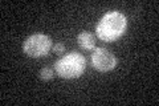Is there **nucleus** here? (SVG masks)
Wrapping results in <instances>:
<instances>
[{"instance_id":"1","label":"nucleus","mask_w":159,"mask_h":106,"mask_svg":"<svg viewBox=\"0 0 159 106\" xmlns=\"http://www.w3.org/2000/svg\"><path fill=\"white\" fill-rule=\"evenodd\" d=\"M127 29V19L118 11H109L99 19L96 27V35L105 43H113L123 36Z\"/></svg>"},{"instance_id":"2","label":"nucleus","mask_w":159,"mask_h":106,"mask_svg":"<svg viewBox=\"0 0 159 106\" xmlns=\"http://www.w3.org/2000/svg\"><path fill=\"white\" fill-rule=\"evenodd\" d=\"M53 69L58 77L73 80L82 76L86 69V58L78 52H70L58 58L53 65Z\"/></svg>"},{"instance_id":"3","label":"nucleus","mask_w":159,"mask_h":106,"mask_svg":"<svg viewBox=\"0 0 159 106\" xmlns=\"http://www.w3.org/2000/svg\"><path fill=\"white\" fill-rule=\"evenodd\" d=\"M52 39L48 35L44 33H36L32 36L27 37L23 43V52L28 57L39 58L44 57L52 50Z\"/></svg>"},{"instance_id":"4","label":"nucleus","mask_w":159,"mask_h":106,"mask_svg":"<svg viewBox=\"0 0 159 106\" xmlns=\"http://www.w3.org/2000/svg\"><path fill=\"white\" fill-rule=\"evenodd\" d=\"M92 67L101 73H107L117 67L118 60L114 56V53L106 48H96L90 57Z\"/></svg>"},{"instance_id":"5","label":"nucleus","mask_w":159,"mask_h":106,"mask_svg":"<svg viewBox=\"0 0 159 106\" xmlns=\"http://www.w3.org/2000/svg\"><path fill=\"white\" fill-rule=\"evenodd\" d=\"M77 43L84 50H94L96 49V37L88 31H84L78 35Z\"/></svg>"},{"instance_id":"6","label":"nucleus","mask_w":159,"mask_h":106,"mask_svg":"<svg viewBox=\"0 0 159 106\" xmlns=\"http://www.w3.org/2000/svg\"><path fill=\"white\" fill-rule=\"evenodd\" d=\"M54 74H56L54 69L48 68V67H44V68L39 72V76H40V78H41L43 81H51V80L54 77Z\"/></svg>"},{"instance_id":"7","label":"nucleus","mask_w":159,"mask_h":106,"mask_svg":"<svg viewBox=\"0 0 159 106\" xmlns=\"http://www.w3.org/2000/svg\"><path fill=\"white\" fill-rule=\"evenodd\" d=\"M52 52L54 54H62V53H65V45H64L62 43L54 44L53 47H52Z\"/></svg>"}]
</instances>
